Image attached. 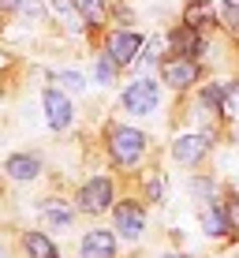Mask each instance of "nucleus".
<instances>
[{"instance_id":"nucleus-1","label":"nucleus","mask_w":239,"mask_h":258,"mask_svg":"<svg viewBox=\"0 0 239 258\" xmlns=\"http://www.w3.org/2000/svg\"><path fill=\"white\" fill-rule=\"evenodd\" d=\"M142 150H146V135H142V131H135V127H112L109 131V154H112V161L135 165L138 157H142Z\"/></svg>"},{"instance_id":"nucleus-15","label":"nucleus","mask_w":239,"mask_h":258,"mask_svg":"<svg viewBox=\"0 0 239 258\" xmlns=\"http://www.w3.org/2000/svg\"><path fill=\"white\" fill-rule=\"evenodd\" d=\"M202 225H206V232H209V236H224V232H228L224 210H206V213H202Z\"/></svg>"},{"instance_id":"nucleus-17","label":"nucleus","mask_w":239,"mask_h":258,"mask_svg":"<svg viewBox=\"0 0 239 258\" xmlns=\"http://www.w3.org/2000/svg\"><path fill=\"white\" fill-rule=\"evenodd\" d=\"M224 221H228V232L239 236V195H232V199L224 202Z\"/></svg>"},{"instance_id":"nucleus-23","label":"nucleus","mask_w":239,"mask_h":258,"mask_svg":"<svg viewBox=\"0 0 239 258\" xmlns=\"http://www.w3.org/2000/svg\"><path fill=\"white\" fill-rule=\"evenodd\" d=\"M149 199H153V202L161 199V180H153V183H149Z\"/></svg>"},{"instance_id":"nucleus-13","label":"nucleus","mask_w":239,"mask_h":258,"mask_svg":"<svg viewBox=\"0 0 239 258\" xmlns=\"http://www.w3.org/2000/svg\"><path fill=\"white\" fill-rule=\"evenodd\" d=\"M75 4V12L83 15L90 26H101L105 23V0H71Z\"/></svg>"},{"instance_id":"nucleus-26","label":"nucleus","mask_w":239,"mask_h":258,"mask_svg":"<svg viewBox=\"0 0 239 258\" xmlns=\"http://www.w3.org/2000/svg\"><path fill=\"white\" fill-rule=\"evenodd\" d=\"M0 258H8V254H4V251H0Z\"/></svg>"},{"instance_id":"nucleus-10","label":"nucleus","mask_w":239,"mask_h":258,"mask_svg":"<svg viewBox=\"0 0 239 258\" xmlns=\"http://www.w3.org/2000/svg\"><path fill=\"white\" fill-rule=\"evenodd\" d=\"M4 172L12 176V180H34V176L41 172V161L34 154H15V157H8Z\"/></svg>"},{"instance_id":"nucleus-18","label":"nucleus","mask_w":239,"mask_h":258,"mask_svg":"<svg viewBox=\"0 0 239 258\" xmlns=\"http://www.w3.org/2000/svg\"><path fill=\"white\" fill-rule=\"evenodd\" d=\"M45 221H49V225H71V210L49 202V206H45Z\"/></svg>"},{"instance_id":"nucleus-5","label":"nucleus","mask_w":239,"mask_h":258,"mask_svg":"<svg viewBox=\"0 0 239 258\" xmlns=\"http://www.w3.org/2000/svg\"><path fill=\"white\" fill-rule=\"evenodd\" d=\"M78 251H83V258H112L116 254V236L109 228H90L78 243Z\"/></svg>"},{"instance_id":"nucleus-20","label":"nucleus","mask_w":239,"mask_h":258,"mask_svg":"<svg viewBox=\"0 0 239 258\" xmlns=\"http://www.w3.org/2000/svg\"><path fill=\"white\" fill-rule=\"evenodd\" d=\"M60 83H64L67 90H83V86H86V79L78 75V71H60Z\"/></svg>"},{"instance_id":"nucleus-14","label":"nucleus","mask_w":239,"mask_h":258,"mask_svg":"<svg viewBox=\"0 0 239 258\" xmlns=\"http://www.w3.org/2000/svg\"><path fill=\"white\" fill-rule=\"evenodd\" d=\"M183 23L194 26V30H198L202 23H209V4H206V0H191V4H187V15H183Z\"/></svg>"},{"instance_id":"nucleus-21","label":"nucleus","mask_w":239,"mask_h":258,"mask_svg":"<svg viewBox=\"0 0 239 258\" xmlns=\"http://www.w3.org/2000/svg\"><path fill=\"white\" fill-rule=\"evenodd\" d=\"M220 19L232 26V30H239V4H224L220 8Z\"/></svg>"},{"instance_id":"nucleus-24","label":"nucleus","mask_w":239,"mask_h":258,"mask_svg":"<svg viewBox=\"0 0 239 258\" xmlns=\"http://www.w3.org/2000/svg\"><path fill=\"white\" fill-rule=\"evenodd\" d=\"M23 4V0H0V8H4V12H8V8H19Z\"/></svg>"},{"instance_id":"nucleus-3","label":"nucleus","mask_w":239,"mask_h":258,"mask_svg":"<svg viewBox=\"0 0 239 258\" xmlns=\"http://www.w3.org/2000/svg\"><path fill=\"white\" fill-rule=\"evenodd\" d=\"M109 206H112V183L105 180V176L90 180L83 191H78V210L83 213H105Z\"/></svg>"},{"instance_id":"nucleus-6","label":"nucleus","mask_w":239,"mask_h":258,"mask_svg":"<svg viewBox=\"0 0 239 258\" xmlns=\"http://www.w3.org/2000/svg\"><path fill=\"white\" fill-rule=\"evenodd\" d=\"M142 45H146V41L138 38V34L120 30V34H112V38H109V49H105V52H109L116 64H131V60L138 56V49H142Z\"/></svg>"},{"instance_id":"nucleus-2","label":"nucleus","mask_w":239,"mask_h":258,"mask_svg":"<svg viewBox=\"0 0 239 258\" xmlns=\"http://www.w3.org/2000/svg\"><path fill=\"white\" fill-rule=\"evenodd\" d=\"M157 83L153 79H135V83L123 90V109L127 112H138V116H146V112L157 109Z\"/></svg>"},{"instance_id":"nucleus-19","label":"nucleus","mask_w":239,"mask_h":258,"mask_svg":"<svg viewBox=\"0 0 239 258\" xmlns=\"http://www.w3.org/2000/svg\"><path fill=\"white\" fill-rule=\"evenodd\" d=\"M112 79H116V60L105 52V56L97 60V83H112Z\"/></svg>"},{"instance_id":"nucleus-22","label":"nucleus","mask_w":239,"mask_h":258,"mask_svg":"<svg viewBox=\"0 0 239 258\" xmlns=\"http://www.w3.org/2000/svg\"><path fill=\"white\" fill-rule=\"evenodd\" d=\"M153 60H157V41H149L146 52H142V64H153Z\"/></svg>"},{"instance_id":"nucleus-8","label":"nucleus","mask_w":239,"mask_h":258,"mask_svg":"<svg viewBox=\"0 0 239 258\" xmlns=\"http://www.w3.org/2000/svg\"><path fill=\"white\" fill-rule=\"evenodd\" d=\"M206 150H209V139L206 135H183V139H176L172 157L180 165H198L202 157H206Z\"/></svg>"},{"instance_id":"nucleus-4","label":"nucleus","mask_w":239,"mask_h":258,"mask_svg":"<svg viewBox=\"0 0 239 258\" xmlns=\"http://www.w3.org/2000/svg\"><path fill=\"white\" fill-rule=\"evenodd\" d=\"M142 228H146L142 206H138V202H120V206H116V232L127 236V239H138Z\"/></svg>"},{"instance_id":"nucleus-16","label":"nucleus","mask_w":239,"mask_h":258,"mask_svg":"<svg viewBox=\"0 0 239 258\" xmlns=\"http://www.w3.org/2000/svg\"><path fill=\"white\" fill-rule=\"evenodd\" d=\"M220 112H239V83H224V97H220Z\"/></svg>"},{"instance_id":"nucleus-7","label":"nucleus","mask_w":239,"mask_h":258,"mask_svg":"<svg viewBox=\"0 0 239 258\" xmlns=\"http://www.w3.org/2000/svg\"><path fill=\"white\" fill-rule=\"evenodd\" d=\"M161 75H165V83H168V86L183 90V86H191L194 79H198V68H194V60H187V56H176V60H165Z\"/></svg>"},{"instance_id":"nucleus-12","label":"nucleus","mask_w":239,"mask_h":258,"mask_svg":"<svg viewBox=\"0 0 239 258\" xmlns=\"http://www.w3.org/2000/svg\"><path fill=\"white\" fill-rule=\"evenodd\" d=\"M23 247H26V254H30V258H60V251L52 247V239L45 232H26Z\"/></svg>"},{"instance_id":"nucleus-25","label":"nucleus","mask_w":239,"mask_h":258,"mask_svg":"<svg viewBox=\"0 0 239 258\" xmlns=\"http://www.w3.org/2000/svg\"><path fill=\"white\" fill-rule=\"evenodd\" d=\"M165 258H187V254H165Z\"/></svg>"},{"instance_id":"nucleus-9","label":"nucleus","mask_w":239,"mask_h":258,"mask_svg":"<svg viewBox=\"0 0 239 258\" xmlns=\"http://www.w3.org/2000/svg\"><path fill=\"white\" fill-rule=\"evenodd\" d=\"M45 120H49L52 131H64L71 123V101L60 90H45Z\"/></svg>"},{"instance_id":"nucleus-11","label":"nucleus","mask_w":239,"mask_h":258,"mask_svg":"<svg viewBox=\"0 0 239 258\" xmlns=\"http://www.w3.org/2000/svg\"><path fill=\"white\" fill-rule=\"evenodd\" d=\"M168 41H172V49L180 52V56H187V60L194 56V52H202V38H198V30H194V26H183V30H176Z\"/></svg>"}]
</instances>
